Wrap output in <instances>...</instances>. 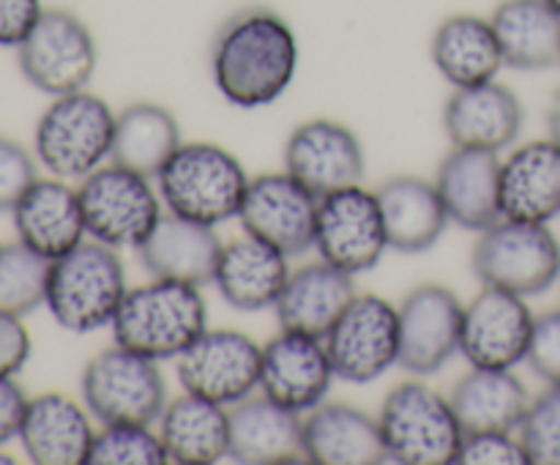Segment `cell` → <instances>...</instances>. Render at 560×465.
Masks as SVG:
<instances>
[{
    "mask_svg": "<svg viewBox=\"0 0 560 465\" xmlns=\"http://www.w3.org/2000/svg\"><path fill=\"white\" fill-rule=\"evenodd\" d=\"M0 246H3V241H0Z\"/></svg>",
    "mask_w": 560,
    "mask_h": 465,
    "instance_id": "47",
    "label": "cell"
},
{
    "mask_svg": "<svg viewBox=\"0 0 560 465\" xmlns=\"http://www.w3.org/2000/svg\"><path fill=\"white\" fill-rule=\"evenodd\" d=\"M80 394L102 427L156 425L167 408V381L156 359L115 342L93 356L82 370Z\"/></svg>",
    "mask_w": 560,
    "mask_h": 465,
    "instance_id": "7",
    "label": "cell"
},
{
    "mask_svg": "<svg viewBox=\"0 0 560 465\" xmlns=\"http://www.w3.org/2000/svg\"><path fill=\"white\" fill-rule=\"evenodd\" d=\"M534 321L536 315L523 295L485 284L465 304L459 353L470 367L514 370L528 356Z\"/></svg>",
    "mask_w": 560,
    "mask_h": 465,
    "instance_id": "16",
    "label": "cell"
},
{
    "mask_svg": "<svg viewBox=\"0 0 560 465\" xmlns=\"http://www.w3.org/2000/svg\"><path fill=\"white\" fill-rule=\"evenodd\" d=\"M14 463V457H11L9 452H3V446H0V465H11Z\"/></svg>",
    "mask_w": 560,
    "mask_h": 465,
    "instance_id": "45",
    "label": "cell"
},
{
    "mask_svg": "<svg viewBox=\"0 0 560 465\" xmlns=\"http://www.w3.org/2000/svg\"><path fill=\"white\" fill-rule=\"evenodd\" d=\"M159 435L170 463H219L230 454V410L228 405L184 392L170 399L164 414L159 416Z\"/></svg>",
    "mask_w": 560,
    "mask_h": 465,
    "instance_id": "31",
    "label": "cell"
},
{
    "mask_svg": "<svg viewBox=\"0 0 560 465\" xmlns=\"http://www.w3.org/2000/svg\"><path fill=\"white\" fill-rule=\"evenodd\" d=\"M525 364L545 383H560V310H550L534 321Z\"/></svg>",
    "mask_w": 560,
    "mask_h": 465,
    "instance_id": "40",
    "label": "cell"
},
{
    "mask_svg": "<svg viewBox=\"0 0 560 465\" xmlns=\"http://www.w3.org/2000/svg\"><path fill=\"white\" fill-rule=\"evenodd\" d=\"M517 432L528 446L530 463L560 465V383H547L545 392L530 399Z\"/></svg>",
    "mask_w": 560,
    "mask_h": 465,
    "instance_id": "37",
    "label": "cell"
},
{
    "mask_svg": "<svg viewBox=\"0 0 560 465\" xmlns=\"http://www.w3.org/2000/svg\"><path fill=\"white\" fill-rule=\"evenodd\" d=\"M353 274L331 266L320 257L317 263H306L299 271H290L288 284L277 301L279 326L288 332L323 337L331 332L334 323L342 317L350 301L355 299Z\"/></svg>",
    "mask_w": 560,
    "mask_h": 465,
    "instance_id": "28",
    "label": "cell"
},
{
    "mask_svg": "<svg viewBox=\"0 0 560 465\" xmlns=\"http://www.w3.org/2000/svg\"><path fill=\"white\" fill-rule=\"evenodd\" d=\"M399 310V367L435 375L459 353L465 304L446 284L427 282L405 295Z\"/></svg>",
    "mask_w": 560,
    "mask_h": 465,
    "instance_id": "15",
    "label": "cell"
},
{
    "mask_svg": "<svg viewBox=\"0 0 560 465\" xmlns=\"http://www.w3.org/2000/svg\"><path fill=\"white\" fill-rule=\"evenodd\" d=\"M304 457L315 465H375L388 454L375 416L355 405L323 403L304 414Z\"/></svg>",
    "mask_w": 560,
    "mask_h": 465,
    "instance_id": "26",
    "label": "cell"
},
{
    "mask_svg": "<svg viewBox=\"0 0 560 465\" xmlns=\"http://www.w3.org/2000/svg\"><path fill=\"white\" fill-rule=\"evenodd\" d=\"M38 181V159L25 146L0 137V213L14 211L16 202L25 197Z\"/></svg>",
    "mask_w": 560,
    "mask_h": 465,
    "instance_id": "39",
    "label": "cell"
},
{
    "mask_svg": "<svg viewBox=\"0 0 560 465\" xmlns=\"http://www.w3.org/2000/svg\"><path fill=\"white\" fill-rule=\"evenodd\" d=\"M490 22L509 69L547 71L560 66V14L547 0H501Z\"/></svg>",
    "mask_w": 560,
    "mask_h": 465,
    "instance_id": "33",
    "label": "cell"
},
{
    "mask_svg": "<svg viewBox=\"0 0 560 465\" xmlns=\"http://www.w3.org/2000/svg\"><path fill=\"white\" fill-rule=\"evenodd\" d=\"M547 3H550V5H552V9H556V11H558V14H560V0H547Z\"/></svg>",
    "mask_w": 560,
    "mask_h": 465,
    "instance_id": "46",
    "label": "cell"
},
{
    "mask_svg": "<svg viewBox=\"0 0 560 465\" xmlns=\"http://www.w3.org/2000/svg\"><path fill=\"white\" fill-rule=\"evenodd\" d=\"M222 249V239L211 224L191 222L178 213H162L156 228L135 252L151 279H173L202 288L213 282Z\"/></svg>",
    "mask_w": 560,
    "mask_h": 465,
    "instance_id": "22",
    "label": "cell"
},
{
    "mask_svg": "<svg viewBox=\"0 0 560 465\" xmlns=\"http://www.w3.org/2000/svg\"><path fill=\"white\" fill-rule=\"evenodd\" d=\"M27 394L14 377H0V446L20 435L22 416L27 408Z\"/></svg>",
    "mask_w": 560,
    "mask_h": 465,
    "instance_id": "43",
    "label": "cell"
},
{
    "mask_svg": "<svg viewBox=\"0 0 560 465\" xmlns=\"http://www.w3.org/2000/svg\"><path fill=\"white\" fill-rule=\"evenodd\" d=\"M315 249L331 266L348 274H364L386 255L388 239L375 191L361 184L345 186L320 197Z\"/></svg>",
    "mask_w": 560,
    "mask_h": 465,
    "instance_id": "13",
    "label": "cell"
},
{
    "mask_svg": "<svg viewBox=\"0 0 560 465\" xmlns=\"http://www.w3.org/2000/svg\"><path fill=\"white\" fill-rule=\"evenodd\" d=\"M230 457L238 463H301L304 414L282 408L266 394L246 397L230 408Z\"/></svg>",
    "mask_w": 560,
    "mask_h": 465,
    "instance_id": "27",
    "label": "cell"
},
{
    "mask_svg": "<svg viewBox=\"0 0 560 465\" xmlns=\"http://www.w3.org/2000/svg\"><path fill=\"white\" fill-rule=\"evenodd\" d=\"M443 129L452 146L509 151L525 129V107L512 88L498 80L454 88L443 107Z\"/></svg>",
    "mask_w": 560,
    "mask_h": 465,
    "instance_id": "19",
    "label": "cell"
},
{
    "mask_svg": "<svg viewBox=\"0 0 560 465\" xmlns=\"http://www.w3.org/2000/svg\"><path fill=\"white\" fill-rule=\"evenodd\" d=\"M284 170L317 197L361 184L366 170L364 146L353 129L331 118L295 126L284 142Z\"/></svg>",
    "mask_w": 560,
    "mask_h": 465,
    "instance_id": "18",
    "label": "cell"
},
{
    "mask_svg": "<svg viewBox=\"0 0 560 465\" xmlns=\"http://www.w3.org/2000/svg\"><path fill=\"white\" fill-rule=\"evenodd\" d=\"M42 14V0H0V47H20Z\"/></svg>",
    "mask_w": 560,
    "mask_h": 465,
    "instance_id": "42",
    "label": "cell"
},
{
    "mask_svg": "<svg viewBox=\"0 0 560 465\" xmlns=\"http://www.w3.org/2000/svg\"><path fill=\"white\" fill-rule=\"evenodd\" d=\"M337 377L326 339L301 332H282L262 345L260 392L282 408L310 414L326 403Z\"/></svg>",
    "mask_w": 560,
    "mask_h": 465,
    "instance_id": "17",
    "label": "cell"
},
{
    "mask_svg": "<svg viewBox=\"0 0 560 465\" xmlns=\"http://www.w3.org/2000/svg\"><path fill=\"white\" fill-rule=\"evenodd\" d=\"M457 465H534L517 430L465 432Z\"/></svg>",
    "mask_w": 560,
    "mask_h": 465,
    "instance_id": "38",
    "label": "cell"
},
{
    "mask_svg": "<svg viewBox=\"0 0 560 465\" xmlns=\"http://www.w3.org/2000/svg\"><path fill=\"white\" fill-rule=\"evenodd\" d=\"M184 146L178 118L156 102H135L115 118L109 162L156 178L173 153Z\"/></svg>",
    "mask_w": 560,
    "mask_h": 465,
    "instance_id": "34",
    "label": "cell"
},
{
    "mask_svg": "<svg viewBox=\"0 0 560 465\" xmlns=\"http://www.w3.org/2000/svg\"><path fill=\"white\" fill-rule=\"evenodd\" d=\"M501 211L506 219L539 224L560 213V148L550 137L525 142L503 159Z\"/></svg>",
    "mask_w": 560,
    "mask_h": 465,
    "instance_id": "29",
    "label": "cell"
},
{
    "mask_svg": "<svg viewBox=\"0 0 560 465\" xmlns=\"http://www.w3.org/2000/svg\"><path fill=\"white\" fill-rule=\"evenodd\" d=\"M156 181L170 213L217 228L238 217L252 178L241 159L224 146L184 142Z\"/></svg>",
    "mask_w": 560,
    "mask_h": 465,
    "instance_id": "4",
    "label": "cell"
},
{
    "mask_svg": "<svg viewBox=\"0 0 560 465\" xmlns=\"http://www.w3.org/2000/svg\"><path fill=\"white\" fill-rule=\"evenodd\" d=\"M16 63L27 85L52 98L85 91L98 66L96 38L74 11L44 9L16 47Z\"/></svg>",
    "mask_w": 560,
    "mask_h": 465,
    "instance_id": "10",
    "label": "cell"
},
{
    "mask_svg": "<svg viewBox=\"0 0 560 465\" xmlns=\"http://www.w3.org/2000/svg\"><path fill=\"white\" fill-rule=\"evenodd\" d=\"M88 235L115 249H137L162 219L151 178L124 164H102L77 186Z\"/></svg>",
    "mask_w": 560,
    "mask_h": 465,
    "instance_id": "9",
    "label": "cell"
},
{
    "mask_svg": "<svg viewBox=\"0 0 560 465\" xmlns=\"http://www.w3.org/2000/svg\"><path fill=\"white\" fill-rule=\"evenodd\" d=\"M470 263L481 284L530 299L560 279V241L547 224L503 217L481 230Z\"/></svg>",
    "mask_w": 560,
    "mask_h": 465,
    "instance_id": "8",
    "label": "cell"
},
{
    "mask_svg": "<svg viewBox=\"0 0 560 465\" xmlns=\"http://www.w3.org/2000/svg\"><path fill=\"white\" fill-rule=\"evenodd\" d=\"M501 167V153L479 148L454 146L443 156L435 186L454 224L470 233H481L503 219Z\"/></svg>",
    "mask_w": 560,
    "mask_h": 465,
    "instance_id": "20",
    "label": "cell"
},
{
    "mask_svg": "<svg viewBox=\"0 0 560 465\" xmlns=\"http://www.w3.org/2000/svg\"><path fill=\"white\" fill-rule=\"evenodd\" d=\"M383 443L388 460L402 465H454L465 430L443 397L421 381H405L383 399L381 416Z\"/></svg>",
    "mask_w": 560,
    "mask_h": 465,
    "instance_id": "6",
    "label": "cell"
},
{
    "mask_svg": "<svg viewBox=\"0 0 560 465\" xmlns=\"http://www.w3.org/2000/svg\"><path fill=\"white\" fill-rule=\"evenodd\" d=\"M113 339L148 359H178L208 332V304L197 284L151 279L126 290L113 321Z\"/></svg>",
    "mask_w": 560,
    "mask_h": 465,
    "instance_id": "2",
    "label": "cell"
},
{
    "mask_svg": "<svg viewBox=\"0 0 560 465\" xmlns=\"http://www.w3.org/2000/svg\"><path fill=\"white\" fill-rule=\"evenodd\" d=\"M320 197L299 178L284 173H262L249 181L238 222L244 233L277 246L288 257L304 255L315 246Z\"/></svg>",
    "mask_w": 560,
    "mask_h": 465,
    "instance_id": "14",
    "label": "cell"
},
{
    "mask_svg": "<svg viewBox=\"0 0 560 465\" xmlns=\"http://www.w3.org/2000/svg\"><path fill=\"white\" fill-rule=\"evenodd\" d=\"M126 290V266L118 249L85 239L49 263L44 306L66 332L91 334L113 326Z\"/></svg>",
    "mask_w": 560,
    "mask_h": 465,
    "instance_id": "3",
    "label": "cell"
},
{
    "mask_svg": "<svg viewBox=\"0 0 560 465\" xmlns=\"http://www.w3.org/2000/svg\"><path fill=\"white\" fill-rule=\"evenodd\" d=\"M326 348L337 377L364 386L399 364V310L377 293L355 295L342 312Z\"/></svg>",
    "mask_w": 560,
    "mask_h": 465,
    "instance_id": "12",
    "label": "cell"
},
{
    "mask_svg": "<svg viewBox=\"0 0 560 465\" xmlns=\"http://www.w3.org/2000/svg\"><path fill=\"white\" fill-rule=\"evenodd\" d=\"M115 118L113 107L88 88L55 96L33 131L38 164L55 178L82 181L113 153Z\"/></svg>",
    "mask_w": 560,
    "mask_h": 465,
    "instance_id": "5",
    "label": "cell"
},
{
    "mask_svg": "<svg viewBox=\"0 0 560 465\" xmlns=\"http://www.w3.org/2000/svg\"><path fill=\"white\" fill-rule=\"evenodd\" d=\"M93 416L85 403L69 394L47 392L27 399L20 425V443L36 465H88L93 438Z\"/></svg>",
    "mask_w": 560,
    "mask_h": 465,
    "instance_id": "21",
    "label": "cell"
},
{
    "mask_svg": "<svg viewBox=\"0 0 560 465\" xmlns=\"http://www.w3.org/2000/svg\"><path fill=\"white\" fill-rule=\"evenodd\" d=\"M432 63L454 88L490 82L506 66L490 20L479 14H452L432 33Z\"/></svg>",
    "mask_w": 560,
    "mask_h": 465,
    "instance_id": "30",
    "label": "cell"
},
{
    "mask_svg": "<svg viewBox=\"0 0 560 465\" xmlns=\"http://www.w3.org/2000/svg\"><path fill=\"white\" fill-rule=\"evenodd\" d=\"M16 241L47 260L66 255L88 235L80 191L63 178H38L11 211Z\"/></svg>",
    "mask_w": 560,
    "mask_h": 465,
    "instance_id": "23",
    "label": "cell"
},
{
    "mask_svg": "<svg viewBox=\"0 0 560 465\" xmlns=\"http://www.w3.org/2000/svg\"><path fill=\"white\" fill-rule=\"evenodd\" d=\"M547 131H550V140L560 148V88L547 107Z\"/></svg>",
    "mask_w": 560,
    "mask_h": 465,
    "instance_id": "44",
    "label": "cell"
},
{
    "mask_svg": "<svg viewBox=\"0 0 560 465\" xmlns=\"http://www.w3.org/2000/svg\"><path fill=\"white\" fill-rule=\"evenodd\" d=\"M388 249L399 255H424L446 233L448 219L441 191L419 175H394L377 186Z\"/></svg>",
    "mask_w": 560,
    "mask_h": 465,
    "instance_id": "25",
    "label": "cell"
},
{
    "mask_svg": "<svg viewBox=\"0 0 560 465\" xmlns=\"http://www.w3.org/2000/svg\"><path fill=\"white\" fill-rule=\"evenodd\" d=\"M452 408L465 432L520 430L530 394L514 370L470 367L452 388Z\"/></svg>",
    "mask_w": 560,
    "mask_h": 465,
    "instance_id": "32",
    "label": "cell"
},
{
    "mask_svg": "<svg viewBox=\"0 0 560 465\" xmlns=\"http://www.w3.org/2000/svg\"><path fill=\"white\" fill-rule=\"evenodd\" d=\"M170 454L151 425H107L96 430L88 465H164Z\"/></svg>",
    "mask_w": 560,
    "mask_h": 465,
    "instance_id": "36",
    "label": "cell"
},
{
    "mask_svg": "<svg viewBox=\"0 0 560 465\" xmlns=\"http://www.w3.org/2000/svg\"><path fill=\"white\" fill-rule=\"evenodd\" d=\"M295 71L299 38L288 20L266 5L235 11L213 38V85L233 107L257 109L279 102Z\"/></svg>",
    "mask_w": 560,
    "mask_h": 465,
    "instance_id": "1",
    "label": "cell"
},
{
    "mask_svg": "<svg viewBox=\"0 0 560 465\" xmlns=\"http://www.w3.org/2000/svg\"><path fill=\"white\" fill-rule=\"evenodd\" d=\"M288 279V255L249 233L224 244L217 274H213V284L222 301L238 312H260L277 306Z\"/></svg>",
    "mask_w": 560,
    "mask_h": 465,
    "instance_id": "24",
    "label": "cell"
},
{
    "mask_svg": "<svg viewBox=\"0 0 560 465\" xmlns=\"http://www.w3.org/2000/svg\"><path fill=\"white\" fill-rule=\"evenodd\" d=\"M262 345L238 328H208L175 359L184 392L219 405H238L260 388Z\"/></svg>",
    "mask_w": 560,
    "mask_h": 465,
    "instance_id": "11",
    "label": "cell"
},
{
    "mask_svg": "<svg viewBox=\"0 0 560 465\" xmlns=\"http://www.w3.org/2000/svg\"><path fill=\"white\" fill-rule=\"evenodd\" d=\"M33 353V339L20 315L0 310V377H16Z\"/></svg>",
    "mask_w": 560,
    "mask_h": 465,
    "instance_id": "41",
    "label": "cell"
},
{
    "mask_svg": "<svg viewBox=\"0 0 560 465\" xmlns=\"http://www.w3.org/2000/svg\"><path fill=\"white\" fill-rule=\"evenodd\" d=\"M49 263L22 241L0 246V310L31 315L47 301Z\"/></svg>",
    "mask_w": 560,
    "mask_h": 465,
    "instance_id": "35",
    "label": "cell"
}]
</instances>
